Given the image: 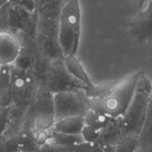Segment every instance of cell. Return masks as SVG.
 <instances>
[{
    "label": "cell",
    "mask_w": 152,
    "mask_h": 152,
    "mask_svg": "<svg viewBox=\"0 0 152 152\" xmlns=\"http://www.w3.org/2000/svg\"><path fill=\"white\" fill-rule=\"evenodd\" d=\"M129 34L141 43L152 42V1L145 9L140 11L129 27Z\"/></svg>",
    "instance_id": "52a82bcc"
},
{
    "label": "cell",
    "mask_w": 152,
    "mask_h": 152,
    "mask_svg": "<svg viewBox=\"0 0 152 152\" xmlns=\"http://www.w3.org/2000/svg\"><path fill=\"white\" fill-rule=\"evenodd\" d=\"M122 116L113 118L110 125L101 132L98 142L104 152H113L114 149L125 138Z\"/></svg>",
    "instance_id": "ba28073f"
},
{
    "label": "cell",
    "mask_w": 152,
    "mask_h": 152,
    "mask_svg": "<svg viewBox=\"0 0 152 152\" xmlns=\"http://www.w3.org/2000/svg\"><path fill=\"white\" fill-rule=\"evenodd\" d=\"M39 86L53 94L77 90L85 91L88 88L69 73L63 62L61 64H52L49 70Z\"/></svg>",
    "instance_id": "8992f818"
},
{
    "label": "cell",
    "mask_w": 152,
    "mask_h": 152,
    "mask_svg": "<svg viewBox=\"0 0 152 152\" xmlns=\"http://www.w3.org/2000/svg\"><path fill=\"white\" fill-rule=\"evenodd\" d=\"M30 134L34 142L39 146L46 144L49 140V131L33 128L30 129Z\"/></svg>",
    "instance_id": "d6986e66"
},
{
    "label": "cell",
    "mask_w": 152,
    "mask_h": 152,
    "mask_svg": "<svg viewBox=\"0 0 152 152\" xmlns=\"http://www.w3.org/2000/svg\"><path fill=\"white\" fill-rule=\"evenodd\" d=\"M21 50L20 43L13 34L7 31H0V65H12Z\"/></svg>",
    "instance_id": "9c48e42d"
},
{
    "label": "cell",
    "mask_w": 152,
    "mask_h": 152,
    "mask_svg": "<svg viewBox=\"0 0 152 152\" xmlns=\"http://www.w3.org/2000/svg\"><path fill=\"white\" fill-rule=\"evenodd\" d=\"M14 152H22V151H14Z\"/></svg>",
    "instance_id": "cb8c5ba5"
},
{
    "label": "cell",
    "mask_w": 152,
    "mask_h": 152,
    "mask_svg": "<svg viewBox=\"0 0 152 152\" xmlns=\"http://www.w3.org/2000/svg\"><path fill=\"white\" fill-rule=\"evenodd\" d=\"M152 91V83L142 71L133 97L122 116L125 136H138L142 128Z\"/></svg>",
    "instance_id": "7a4b0ae2"
},
{
    "label": "cell",
    "mask_w": 152,
    "mask_h": 152,
    "mask_svg": "<svg viewBox=\"0 0 152 152\" xmlns=\"http://www.w3.org/2000/svg\"><path fill=\"white\" fill-rule=\"evenodd\" d=\"M138 3H139V6L141 8L145 2H150V1H151L152 0H138Z\"/></svg>",
    "instance_id": "603a6c76"
},
{
    "label": "cell",
    "mask_w": 152,
    "mask_h": 152,
    "mask_svg": "<svg viewBox=\"0 0 152 152\" xmlns=\"http://www.w3.org/2000/svg\"><path fill=\"white\" fill-rule=\"evenodd\" d=\"M37 152H56V150L54 145L49 142H47L46 144L42 145Z\"/></svg>",
    "instance_id": "44dd1931"
},
{
    "label": "cell",
    "mask_w": 152,
    "mask_h": 152,
    "mask_svg": "<svg viewBox=\"0 0 152 152\" xmlns=\"http://www.w3.org/2000/svg\"><path fill=\"white\" fill-rule=\"evenodd\" d=\"M142 70H139L124 78L110 81L106 91L98 97H87L88 109L100 112L113 118L122 116L134 94Z\"/></svg>",
    "instance_id": "6da1fadb"
},
{
    "label": "cell",
    "mask_w": 152,
    "mask_h": 152,
    "mask_svg": "<svg viewBox=\"0 0 152 152\" xmlns=\"http://www.w3.org/2000/svg\"><path fill=\"white\" fill-rule=\"evenodd\" d=\"M113 118L107 114L91 109H88L84 116L85 124L100 131L110 125Z\"/></svg>",
    "instance_id": "9a60e30c"
},
{
    "label": "cell",
    "mask_w": 152,
    "mask_h": 152,
    "mask_svg": "<svg viewBox=\"0 0 152 152\" xmlns=\"http://www.w3.org/2000/svg\"><path fill=\"white\" fill-rule=\"evenodd\" d=\"M12 102L11 65H0V106L9 107Z\"/></svg>",
    "instance_id": "30bf717a"
},
{
    "label": "cell",
    "mask_w": 152,
    "mask_h": 152,
    "mask_svg": "<svg viewBox=\"0 0 152 152\" xmlns=\"http://www.w3.org/2000/svg\"><path fill=\"white\" fill-rule=\"evenodd\" d=\"M138 148L144 152H152V91L146 118L138 137Z\"/></svg>",
    "instance_id": "7c38bea8"
},
{
    "label": "cell",
    "mask_w": 152,
    "mask_h": 152,
    "mask_svg": "<svg viewBox=\"0 0 152 152\" xmlns=\"http://www.w3.org/2000/svg\"><path fill=\"white\" fill-rule=\"evenodd\" d=\"M6 140L5 135H0V152H6Z\"/></svg>",
    "instance_id": "7402d4cb"
},
{
    "label": "cell",
    "mask_w": 152,
    "mask_h": 152,
    "mask_svg": "<svg viewBox=\"0 0 152 152\" xmlns=\"http://www.w3.org/2000/svg\"><path fill=\"white\" fill-rule=\"evenodd\" d=\"M101 132L102 131L96 128L84 124L80 134L84 142H98L101 135Z\"/></svg>",
    "instance_id": "ac0fdd59"
},
{
    "label": "cell",
    "mask_w": 152,
    "mask_h": 152,
    "mask_svg": "<svg viewBox=\"0 0 152 152\" xmlns=\"http://www.w3.org/2000/svg\"><path fill=\"white\" fill-rule=\"evenodd\" d=\"M84 142L81 134H70L55 132L52 129L49 130V142L55 146L66 147L74 146Z\"/></svg>",
    "instance_id": "5bb4252c"
},
{
    "label": "cell",
    "mask_w": 152,
    "mask_h": 152,
    "mask_svg": "<svg viewBox=\"0 0 152 152\" xmlns=\"http://www.w3.org/2000/svg\"><path fill=\"white\" fill-rule=\"evenodd\" d=\"M85 124L83 116H70L56 121L52 130L62 133L80 134Z\"/></svg>",
    "instance_id": "4fadbf2b"
},
{
    "label": "cell",
    "mask_w": 152,
    "mask_h": 152,
    "mask_svg": "<svg viewBox=\"0 0 152 152\" xmlns=\"http://www.w3.org/2000/svg\"><path fill=\"white\" fill-rule=\"evenodd\" d=\"M56 152H104V150L99 142H83L79 144L66 147H56Z\"/></svg>",
    "instance_id": "2e32d148"
},
{
    "label": "cell",
    "mask_w": 152,
    "mask_h": 152,
    "mask_svg": "<svg viewBox=\"0 0 152 152\" xmlns=\"http://www.w3.org/2000/svg\"><path fill=\"white\" fill-rule=\"evenodd\" d=\"M55 121L70 116H84L88 110L87 97L84 90L54 94Z\"/></svg>",
    "instance_id": "5b68a950"
},
{
    "label": "cell",
    "mask_w": 152,
    "mask_h": 152,
    "mask_svg": "<svg viewBox=\"0 0 152 152\" xmlns=\"http://www.w3.org/2000/svg\"><path fill=\"white\" fill-rule=\"evenodd\" d=\"M138 136H125L113 152H134L138 147Z\"/></svg>",
    "instance_id": "e0dca14e"
},
{
    "label": "cell",
    "mask_w": 152,
    "mask_h": 152,
    "mask_svg": "<svg viewBox=\"0 0 152 152\" xmlns=\"http://www.w3.org/2000/svg\"><path fill=\"white\" fill-rule=\"evenodd\" d=\"M10 107L0 106V135H5L8 129L10 119Z\"/></svg>",
    "instance_id": "ffe728a7"
},
{
    "label": "cell",
    "mask_w": 152,
    "mask_h": 152,
    "mask_svg": "<svg viewBox=\"0 0 152 152\" xmlns=\"http://www.w3.org/2000/svg\"><path fill=\"white\" fill-rule=\"evenodd\" d=\"M63 62L69 73L85 84L88 88H92L95 86L91 81L82 64L75 56V55L71 54L64 56Z\"/></svg>",
    "instance_id": "8fae6325"
},
{
    "label": "cell",
    "mask_w": 152,
    "mask_h": 152,
    "mask_svg": "<svg viewBox=\"0 0 152 152\" xmlns=\"http://www.w3.org/2000/svg\"><path fill=\"white\" fill-rule=\"evenodd\" d=\"M81 33V9L79 0H68L59 18L58 43L64 54L75 55Z\"/></svg>",
    "instance_id": "3957f363"
},
{
    "label": "cell",
    "mask_w": 152,
    "mask_h": 152,
    "mask_svg": "<svg viewBox=\"0 0 152 152\" xmlns=\"http://www.w3.org/2000/svg\"><path fill=\"white\" fill-rule=\"evenodd\" d=\"M12 68V106L24 112L32 104L39 88L34 76L28 71Z\"/></svg>",
    "instance_id": "277c9868"
}]
</instances>
